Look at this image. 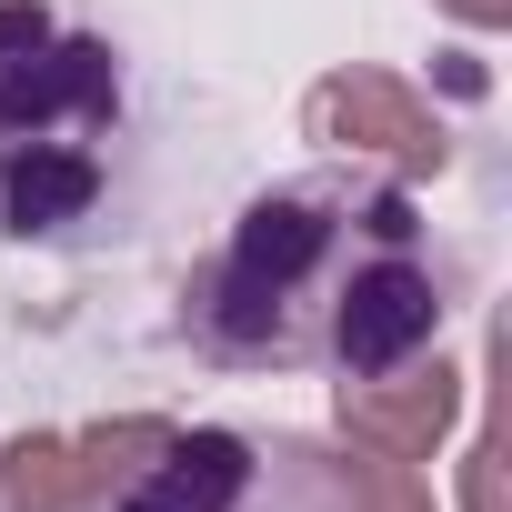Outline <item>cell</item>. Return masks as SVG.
<instances>
[{
    "label": "cell",
    "mask_w": 512,
    "mask_h": 512,
    "mask_svg": "<svg viewBox=\"0 0 512 512\" xmlns=\"http://www.w3.org/2000/svg\"><path fill=\"white\" fill-rule=\"evenodd\" d=\"M452 402H462V382L432 362V372H402V382H342V432L362 442V452H392V462H422L432 452V432L452 422Z\"/></svg>",
    "instance_id": "5"
},
{
    "label": "cell",
    "mask_w": 512,
    "mask_h": 512,
    "mask_svg": "<svg viewBox=\"0 0 512 512\" xmlns=\"http://www.w3.org/2000/svg\"><path fill=\"white\" fill-rule=\"evenodd\" d=\"M111 41H61L41 0H0V231H71L111 191Z\"/></svg>",
    "instance_id": "2"
},
{
    "label": "cell",
    "mask_w": 512,
    "mask_h": 512,
    "mask_svg": "<svg viewBox=\"0 0 512 512\" xmlns=\"http://www.w3.org/2000/svg\"><path fill=\"white\" fill-rule=\"evenodd\" d=\"M312 121H322V141H342V151H392V161H442V121L402 91V81H382V71H342V81H322V101H312Z\"/></svg>",
    "instance_id": "4"
},
{
    "label": "cell",
    "mask_w": 512,
    "mask_h": 512,
    "mask_svg": "<svg viewBox=\"0 0 512 512\" xmlns=\"http://www.w3.org/2000/svg\"><path fill=\"white\" fill-rule=\"evenodd\" d=\"M342 482H352V512H432V492H422L412 462H392V452H362V442H352Z\"/></svg>",
    "instance_id": "6"
},
{
    "label": "cell",
    "mask_w": 512,
    "mask_h": 512,
    "mask_svg": "<svg viewBox=\"0 0 512 512\" xmlns=\"http://www.w3.org/2000/svg\"><path fill=\"white\" fill-rule=\"evenodd\" d=\"M452 11H462V21H482V31H492V21H502V11H512V0H452Z\"/></svg>",
    "instance_id": "7"
},
{
    "label": "cell",
    "mask_w": 512,
    "mask_h": 512,
    "mask_svg": "<svg viewBox=\"0 0 512 512\" xmlns=\"http://www.w3.org/2000/svg\"><path fill=\"white\" fill-rule=\"evenodd\" d=\"M101 512H352V482L302 432H161Z\"/></svg>",
    "instance_id": "3"
},
{
    "label": "cell",
    "mask_w": 512,
    "mask_h": 512,
    "mask_svg": "<svg viewBox=\"0 0 512 512\" xmlns=\"http://www.w3.org/2000/svg\"><path fill=\"white\" fill-rule=\"evenodd\" d=\"M402 241H422L402 191H372V181L262 191L241 211V231L221 241V262L201 272L191 322H201V342L221 362H322L352 282Z\"/></svg>",
    "instance_id": "1"
}]
</instances>
